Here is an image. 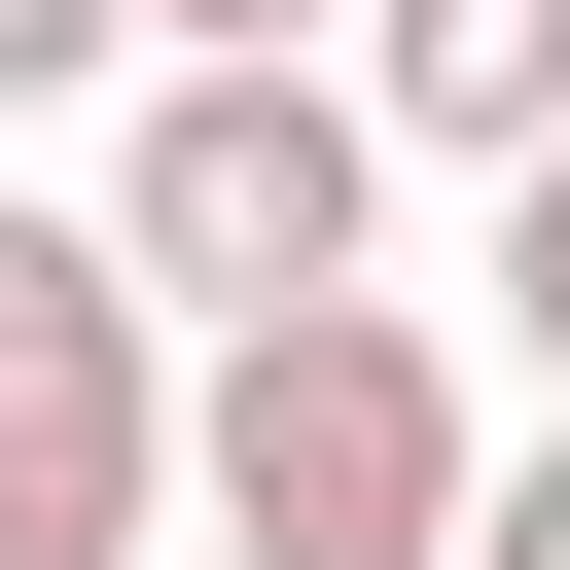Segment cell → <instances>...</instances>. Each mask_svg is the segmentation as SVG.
Instances as JSON below:
<instances>
[{
  "label": "cell",
  "mask_w": 570,
  "mask_h": 570,
  "mask_svg": "<svg viewBox=\"0 0 570 570\" xmlns=\"http://www.w3.org/2000/svg\"><path fill=\"white\" fill-rule=\"evenodd\" d=\"M249 36H356V0H142V71H249Z\"/></svg>",
  "instance_id": "ba28073f"
},
{
  "label": "cell",
  "mask_w": 570,
  "mask_h": 570,
  "mask_svg": "<svg viewBox=\"0 0 570 570\" xmlns=\"http://www.w3.org/2000/svg\"><path fill=\"white\" fill-rule=\"evenodd\" d=\"M142 534H178V321L107 214L0 178V570H142Z\"/></svg>",
  "instance_id": "3957f363"
},
{
  "label": "cell",
  "mask_w": 570,
  "mask_h": 570,
  "mask_svg": "<svg viewBox=\"0 0 570 570\" xmlns=\"http://www.w3.org/2000/svg\"><path fill=\"white\" fill-rule=\"evenodd\" d=\"M463 356L428 285H285V321H178V534L214 570H428L463 534Z\"/></svg>",
  "instance_id": "6da1fadb"
},
{
  "label": "cell",
  "mask_w": 570,
  "mask_h": 570,
  "mask_svg": "<svg viewBox=\"0 0 570 570\" xmlns=\"http://www.w3.org/2000/svg\"><path fill=\"white\" fill-rule=\"evenodd\" d=\"M428 570H570V392H534V463H463V534Z\"/></svg>",
  "instance_id": "5b68a950"
},
{
  "label": "cell",
  "mask_w": 570,
  "mask_h": 570,
  "mask_svg": "<svg viewBox=\"0 0 570 570\" xmlns=\"http://www.w3.org/2000/svg\"><path fill=\"white\" fill-rule=\"evenodd\" d=\"M142 71V0H0V107H107Z\"/></svg>",
  "instance_id": "52a82bcc"
},
{
  "label": "cell",
  "mask_w": 570,
  "mask_h": 570,
  "mask_svg": "<svg viewBox=\"0 0 570 570\" xmlns=\"http://www.w3.org/2000/svg\"><path fill=\"white\" fill-rule=\"evenodd\" d=\"M71 214L142 249V321H285V285L392 249V107H356L321 36H249V71H107V178H71Z\"/></svg>",
  "instance_id": "7a4b0ae2"
},
{
  "label": "cell",
  "mask_w": 570,
  "mask_h": 570,
  "mask_svg": "<svg viewBox=\"0 0 570 570\" xmlns=\"http://www.w3.org/2000/svg\"><path fill=\"white\" fill-rule=\"evenodd\" d=\"M499 321H534V392H570V142H499Z\"/></svg>",
  "instance_id": "8992f818"
},
{
  "label": "cell",
  "mask_w": 570,
  "mask_h": 570,
  "mask_svg": "<svg viewBox=\"0 0 570 570\" xmlns=\"http://www.w3.org/2000/svg\"><path fill=\"white\" fill-rule=\"evenodd\" d=\"M321 71H356V107L428 142V178H499V142H570V0H356Z\"/></svg>",
  "instance_id": "277c9868"
}]
</instances>
